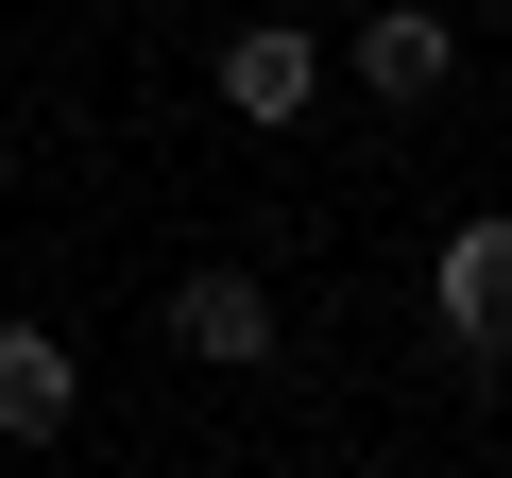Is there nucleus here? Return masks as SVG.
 Returning a JSON list of instances; mask_svg holds the SVG:
<instances>
[{
  "mask_svg": "<svg viewBox=\"0 0 512 478\" xmlns=\"http://www.w3.org/2000/svg\"><path fill=\"white\" fill-rule=\"evenodd\" d=\"M222 103H239V137H291V120L325 103V35H291V18H239V35H222Z\"/></svg>",
  "mask_w": 512,
  "mask_h": 478,
  "instance_id": "nucleus-1",
  "label": "nucleus"
},
{
  "mask_svg": "<svg viewBox=\"0 0 512 478\" xmlns=\"http://www.w3.org/2000/svg\"><path fill=\"white\" fill-rule=\"evenodd\" d=\"M427 308H444V342H461V359H512V222H444Z\"/></svg>",
  "mask_w": 512,
  "mask_h": 478,
  "instance_id": "nucleus-2",
  "label": "nucleus"
},
{
  "mask_svg": "<svg viewBox=\"0 0 512 478\" xmlns=\"http://www.w3.org/2000/svg\"><path fill=\"white\" fill-rule=\"evenodd\" d=\"M342 69H359L376 103H444V86H461V35H444V0H376V18L342 35Z\"/></svg>",
  "mask_w": 512,
  "mask_h": 478,
  "instance_id": "nucleus-3",
  "label": "nucleus"
},
{
  "mask_svg": "<svg viewBox=\"0 0 512 478\" xmlns=\"http://www.w3.org/2000/svg\"><path fill=\"white\" fill-rule=\"evenodd\" d=\"M69 410H86V359H69V325H0V444H69Z\"/></svg>",
  "mask_w": 512,
  "mask_h": 478,
  "instance_id": "nucleus-4",
  "label": "nucleus"
},
{
  "mask_svg": "<svg viewBox=\"0 0 512 478\" xmlns=\"http://www.w3.org/2000/svg\"><path fill=\"white\" fill-rule=\"evenodd\" d=\"M171 342L222 359V376H256V359H274V291H256V274H188L171 291Z\"/></svg>",
  "mask_w": 512,
  "mask_h": 478,
  "instance_id": "nucleus-5",
  "label": "nucleus"
}]
</instances>
